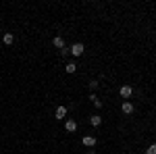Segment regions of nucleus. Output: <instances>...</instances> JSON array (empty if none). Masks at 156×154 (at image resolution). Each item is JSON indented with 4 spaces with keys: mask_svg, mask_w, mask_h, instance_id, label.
I'll return each mask as SVG.
<instances>
[{
    "mask_svg": "<svg viewBox=\"0 0 156 154\" xmlns=\"http://www.w3.org/2000/svg\"><path fill=\"white\" fill-rule=\"evenodd\" d=\"M121 108H123L125 115H131V113H133V104H131V102H123V106H121Z\"/></svg>",
    "mask_w": 156,
    "mask_h": 154,
    "instance_id": "obj_6",
    "label": "nucleus"
},
{
    "mask_svg": "<svg viewBox=\"0 0 156 154\" xmlns=\"http://www.w3.org/2000/svg\"><path fill=\"white\" fill-rule=\"evenodd\" d=\"M2 42H4V44H12V42H15V36H12V34H4V36H2Z\"/></svg>",
    "mask_w": 156,
    "mask_h": 154,
    "instance_id": "obj_10",
    "label": "nucleus"
},
{
    "mask_svg": "<svg viewBox=\"0 0 156 154\" xmlns=\"http://www.w3.org/2000/svg\"><path fill=\"white\" fill-rule=\"evenodd\" d=\"M87 85H90V90L94 92V90H98V85H100V81H98V79H92V81L87 83Z\"/></svg>",
    "mask_w": 156,
    "mask_h": 154,
    "instance_id": "obj_12",
    "label": "nucleus"
},
{
    "mask_svg": "<svg viewBox=\"0 0 156 154\" xmlns=\"http://www.w3.org/2000/svg\"><path fill=\"white\" fill-rule=\"evenodd\" d=\"M146 154H156V144H150L148 150H146Z\"/></svg>",
    "mask_w": 156,
    "mask_h": 154,
    "instance_id": "obj_13",
    "label": "nucleus"
},
{
    "mask_svg": "<svg viewBox=\"0 0 156 154\" xmlns=\"http://www.w3.org/2000/svg\"><path fill=\"white\" fill-rule=\"evenodd\" d=\"M65 117H67V108L58 106V108H56V119H65Z\"/></svg>",
    "mask_w": 156,
    "mask_h": 154,
    "instance_id": "obj_9",
    "label": "nucleus"
},
{
    "mask_svg": "<svg viewBox=\"0 0 156 154\" xmlns=\"http://www.w3.org/2000/svg\"><path fill=\"white\" fill-rule=\"evenodd\" d=\"M83 44H81V42H77V44H73L71 48H69V52H71L73 56H83Z\"/></svg>",
    "mask_w": 156,
    "mask_h": 154,
    "instance_id": "obj_1",
    "label": "nucleus"
},
{
    "mask_svg": "<svg viewBox=\"0 0 156 154\" xmlns=\"http://www.w3.org/2000/svg\"><path fill=\"white\" fill-rule=\"evenodd\" d=\"M90 100L94 102V106H96V108H102V100H100V98H98L96 94H92V96H90Z\"/></svg>",
    "mask_w": 156,
    "mask_h": 154,
    "instance_id": "obj_7",
    "label": "nucleus"
},
{
    "mask_svg": "<svg viewBox=\"0 0 156 154\" xmlns=\"http://www.w3.org/2000/svg\"><path fill=\"white\" fill-rule=\"evenodd\" d=\"M121 96H123V98H131L133 96V88L131 85H123V88H121Z\"/></svg>",
    "mask_w": 156,
    "mask_h": 154,
    "instance_id": "obj_4",
    "label": "nucleus"
},
{
    "mask_svg": "<svg viewBox=\"0 0 156 154\" xmlns=\"http://www.w3.org/2000/svg\"><path fill=\"white\" fill-rule=\"evenodd\" d=\"M81 142H83V146H87V148H94V146H96V138H94V135H83Z\"/></svg>",
    "mask_w": 156,
    "mask_h": 154,
    "instance_id": "obj_2",
    "label": "nucleus"
},
{
    "mask_svg": "<svg viewBox=\"0 0 156 154\" xmlns=\"http://www.w3.org/2000/svg\"><path fill=\"white\" fill-rule=\"evenodd\" d=\"M52 44H54V48H60V50H62V48H65V40H62L60 36H56L54 40H52Z\"/></svg>",
    "mask_w": 156,
    "mask_h": 154,
    "instance_id": "obj_5",
    "label": "nucleus"
},
{
    "mask_svg": "<svg viewBox=\"0 0 156 154\" xmlns=\"http://www.w3.org/2000/svg\"><path fill=\"white\" fill-rule=\"evenodd\" d=\"M75 129H77V123H75L73 119H67V121H65V131H69V133H73Z\"/></svg>",
    "mask_w": 156,
    "mask_h": 154,
    "instance_id": "obj_3",
    "label": "nucleus"
},
{
    "mask_svg": "<svg viewBox=\"0 0 156 154\" xmlns=\"http://www.w3.org/2000/svg\"><path fill=\"white\" fill-rule=\"evenodd\" d=\"M90 154H96V152H94V150H90Z\"/></svg>",
    "mask_w": 156,
    "mask_h": 154,
    "instance_id": "obj_14",
    "label": "nucleus"
},
{
    "mask_svg": "<svg viewBox=\"0 0 156 154\" xmlns=\"http://www.w3.org/2000/svg\"><path fill=\"white\" fill-rule=\"evenodd\" d=\"M90 123H92L94 127H100V123H102V117H98V115H94V117H90Z\"/></svg>",
    "mask_w": 156,
    "mask_h": 154,
    "instance_id": "obj_8",
    "label": "nucleus"
},
{
    "mask_svg": "<svg viewBox=\"0 0 156 154\" xmlns=\"http://www.w3.org/2000/svg\"><path fill=\"white\" fill-rule=\"evenodd\" d=\"M65 69H67V73H75V71H77V65H75V63H67Z\"/></svg>",
    "mask_w": 156,
    "mask_h": 154,
    "instance_id": "obj_11",
    "label": "nucleus"
}]
</instances>
